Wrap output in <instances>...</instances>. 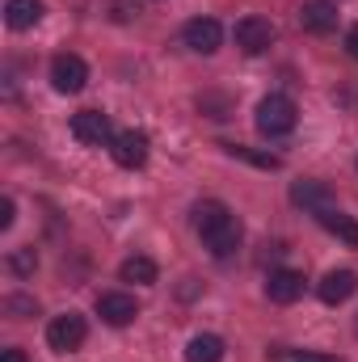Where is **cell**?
Here are the masks:
<instances>
[{
  "instance_id": "obj_3",
  "label": "cell",
  "mask_w": 358,
  "mask_h": 362,
  "mask_svg": "<svg viewBox=\"0 0 358 362\" xmlns=\"http://www.w3.org/2000/svg\"><path fill=\"white\" fill-rule=\"evenodd\" d=\"M85 337H89V325H85V316H76V312L55 316V320H51V329H47V341H51V350H59V354L81 350V346H85Z\"/></svg>"
},
{
  "instance_id": "obj_18",
  "label": "cell",
  "mask_w": 358,
  "mask_h": 362,
  "mask_svg": "<svg viewBox=\"0 0 358 362\" xmlns=\"http://www.w3.org/2000/svg\"><path fill=\"white\" fill-rule=\"evenodd\" d=\"M224 152L236 156V160H249V165H258V169H278V165H282L278 156H270V152H253V148H245V144H224Z\"/></svg>"
},
{
  "instance_id": "obj_2",
  "label": "cell",
  "mask_w": 358,
  "mask_h": 362,
  "mask_svg": "<svg viewBox=\"0 0 358 362\" xmlns=\"http://www.w3.org/2000/svg\"><path fill=\"white\" fill-rule=\"evenodd\" d=\"M295 122H299V110H295V101L287 93H270V97L258 101V131L262 135H270V139L291 135Z\"/></svg>"
},
{
  "instance_id": "obj_26",
  "label": "cell",
  "mask_w": 358,
  "mask_h": 362,
  "mask_svg": "<svg viewBox=\"0 0 358 362\" xmlns=\"http://www.w3.org/2000/svg\"><path fill=\"white\" fill-rule=\"evenodd\" d=\"M354 337H358V316H354Z\"/></svg>"
},
{
  "instance_id": "obj_24",
  "label": "cell",
  "mask_w": 358,
  "mask_h": 362,
  "mask_svg": "<svg viewBox=\"0 0 358 362\" xmlns=\"http://www.w3.org/2000/svg\"><path fill=\"white\" fill-rule=\"evenodd\" d=\"M295 362H342V358H325V354H299Z\"/></svg>"
},
{
  "instance_id": "obj_11",
  "label": "cell",
  "mask_w": 358,
  "mask_h": 362,
  "mask_svg": "<svg viewBox=\"0 0 358 362\" xmlns=\"http://www.w3.org/2000/svg\"><path fill=\"white\" fill-rule=\"evenodd\" d=\"M299 25H304L308 34H333V30H337V8H333L329 0H308V4L299 8Z\"/></svg>"
},
{
  "instance_id": "obj_6",
  "label": "cell",
  "mask_w": 358,
  "mask_h": 362,
  "mask_svg": "<svg viewBox=\"0 0 358 362\" xmlns=\"http://www.w3.org/2000/svg\"><path fill=\"white\" fill-rule=\"evenodd\" d=\"M85 81H89V64L81 59V55H55V64H51V85L59 93H81L85 89Z\"/></svg>"
},
{
  "instance_id": "obj_17",
  "label": "cell",
  "mask_w": 358,
  "mask_h": 362,
  "mask_svg": "<svg viewBox=\"0 0 358 362\" xmlns=\"http://www.w3.org/2000/svg\"><path fill=\"white\" fill-rule=\"evenodd\" d=\"M118 274H122V282H139V286H152L156 282V262L152 257H127L122 266H118Z\"/></svg>"
},
{
  "instance_id": "obj_25",
  "label": "cell",
  "mask_w": 358,
  "mask_h": 362,
  "mask_svg": "<svg viewBox=\"0 0 358 362\" xmlns=\"http://www.w3.org/2000/svg\"><path fill=\"white\" fill-rule=\"evenodd\" d=\"M0 362H25V354H21V350H4V358Z\"/></svg>"
},
{
  "instance_id": "obj_20",
  "label": "cell",
  "mask_w": 358,
  "mask_h": 362,
  "mask_svg": "<svg viewBox=\"0 0 358 362\" xmlns=\"http://www.w3.org/2000/svg\"><path fill=\"white\" fill-rule=\"evenodd\" d=\"M4 312H8L13 320H25V316H34V299H21V295H13V299H4Z\"/></svg>"
},
{
  "instance_id": "obj_15",
  "label": "cell",
  "mask_w": 358,
  "mask_h": 362,
  "mask_svg": "<svg viewBox=\"0 0 358 362\" xmlns=\"http://www.w3.org/2000/svg\"><path fill=\"white\" fill-rule=\"evenodd\" d=\"M42 0H8L4 4V21H8V30H30V25H38L42 21Z\"/></svg>"
},
{
  "instance_id": "obj_19",
  "label": "cell",
  "mask_w": 358,
  "mask_h": 362,
  "mask_svg": "<svg viewBox=\"0 0 358 362\" xmlns=\"http://www.w3.org/2000/svg\"><path fill=\"white\" fill-rule=\"evenodd\" d=\"M8 266H13V274H34V266H38V257H34V249H17L13 257H8Z\"/></svg>"
},
{
  "instance_id": "obj_16",
  "label": "cell",
  "mask_w": 358,
  "mask_h": 362,
  "mask_svg": "<svg viewBox=\"0 0 358 362\" xmlns=\"http://www.w3.org/2000/svg\"><path fill=\"white\" fill-rule=\"evenodd\" d=\"M224 358V337H215V333H198V337H190V346H185V362H219Z\"/></svg>"
},
{
  "instance_id": "obj_12",
  "label": "cell",
  "mask_w": 358,
  "mask_h": 362,
  "mask_svg": "<svg viewBox=\"0 0 358 362\" xmlns=\"http://www.w3.org/2000/svg\"><path fill=\"white\" fill-rule=\"evenodd\" d=\"M316 223H321L325 232H333L342 245L358 249V219L354 215H346V211H337V206H325V211H316Z\"/></svg>"
},
{
  "instance_id": "obj_14",
  "label": "cell",
  "mask_w": 358,
  "mask_h": 362,
  "mask_svg": "<svg viewBox=\"0 0 358 362\" xmlns=\"http://www.w3.org/2000/svg\"><path fill=\"white\" fill-rule=\"evenodd\" d=\"M266 295H270V303H295L304 295V274L299 270H274L266 278Z\"/></svg>"
},
{
  "instance_id": "obj_9",
  "label": "cell",
  "mask_w": 358,
  "mask_h": 362,
  "mask_svg": "<svg viewBox=\"0 0 358 362\" xmlns=\"http://www.w3.org/2000/svg\"><path fill=\"white\" fill-rule=\"evenodd\" d=\"M97 316H101L105 325L122 329V325H131V320L139 316V308H135L131 295H122V291H105V295H97Z\"/></svg>"
},
{
  "instance_id": "obj_8",
  "label": "cell",
  "mask_w": 358,
  "mask_h": 362,
  "mask_svg": "<svg viewBox=\"0 0 358 362\" xmlns=\"http://www.w3.org/2000/svg\"><path fill=\"white\" fill-rule=\"evenodd\" d=\"M110 156H114V165H122V169H139V165L148 160V135H144V131H118L114 144H110Z\"/></svg>"
},
{
  "instance_id": "obj_4",
  "label": "cell",
  "mask_w": 358,
  "mask_h": 362,
  "mask_svg": "<svg viewBox=\"0 0 358 362\" xmlns=\"http://www.w3.org/2000/svg\"><path fill=\"white\" fill-rule=\"evenodd\" d=\"M274 21H266V17H241L236 21V47L245 51V55H262V51H270V42H274Z\"/></svg>"
},
{
  "instance_id": "obj_13",
  "label": "cell",
  "mask_w": 358,
  "mask_h": 362,
  "mask_svg": "<svg viewBox=\"0 0 358 362\" xmlns=\"http://www.w3.org/2000/svg\"><path fill=\"white\" fill-rule=\"evenodd\" d=\"M291 202L295 206H304V211H325V206H333V198H329V185L325 181H316V177H304V181H295L291 185Z\"/></svg>"
},
{
  "instance_id": "obj_10",
  "label": "cell",
  "mask_w": 358,
  "mask_h": 362,
  "mask_svg": "<svg viewBox=\"0 0 358 362\" xmlns=\"http://www.w3.org/2000/svg\"><path fill=\"white\" fill-rule=\"evenodd\" d=\"M358 291V274L354 270H329L321 278V286H316V295L333 308V303H346L350 295Z\"/></svg>"
},
{
  "instance_id": "obj_22",
  "label": "cell",
  "mask_w": 358,
  "mask_h": 362,
  "mask_svg": "<svg viewBox=\"0 0 358 362\" xmlns=\"http://www.w3.org/2000/svg\"><path fill=\"white\" fill-rule=\"evenodd\" d=\"M0 228H13V198L0 202Z\"/></svg>"
},
{
  "instance_id": "obj_5",
  "label": "cell",
  "mask_w": 358,
  "mask_h": 362,
  "mask_svg": "<svg viewBox=\"0 0 358 362\" xmlns=\"http://www.w3.org/2000/svg\"><path fill=\"white\" fill-rule=\"evenodd\" d=\"M72 135H76L81 144H93V148L114 144L110 114H101V110H81V114H72Z\"/></svg>"
},
{
  "instance_id": "obj_7",
  "label": "cell",
  "mask_w": 358,
  "mask_h": 362,
  "mask_svg": "<svg viewBox=\"0 0 358 362\" xmlns=\"http://www.w3.org/2000/svg\"><path fill=\"white\" fill-rule=\"evenodd\" d=\"M181 38H185V47H190V51H198V55H215V51H219V42H224V30H219V21H215V17H194V21H185Z\"/></svg>"
},
{
  "instance_id": "obj_23",
  "label": "cell",
  "mask_w": 358,
  "mask_h": 362,
  "mask_svg": "<svg viewBox=\"0 0 358 362\" xmlns=\"http://www.w3.org/2000/svg\"><path fill=\"white\" fill-rule=\"evenodd\" d=\"M346 51L358 59V25H350V34H346Z\"/></svg>"
},
{
  "instance_id": "obj_21",
  "label": "cell",
  "mask_w": 358,
  "mask_h": 362,
  "mask_svg": "<svg viewBox=\"0 0 358 362\" xmlns=\"http://www.w3.org/2000/svg\"><path fill=\"white\" fill-rule=\"evenodd\" d=\"M110 8H114V21H131V17H139V0H114Z\"/></svg>"
},
{
  "instance_id": "obj_1",
  "label": "cell",
  "mask_w": 358,
  "mask_h": 362,
  "mask_svg": "<svg viewBox=\"0 0 358 362\" xmlns=\"http://www.w3.org/2000/svg\"><path fill=\"white\" fill-rule=\"evenodd\" d=\"M194 228H198V236H202V245L211 249V257H232L236 249H241V219L219 202V198H207V202H198L194 206Z\"/></svg>"
}]
</instances>
